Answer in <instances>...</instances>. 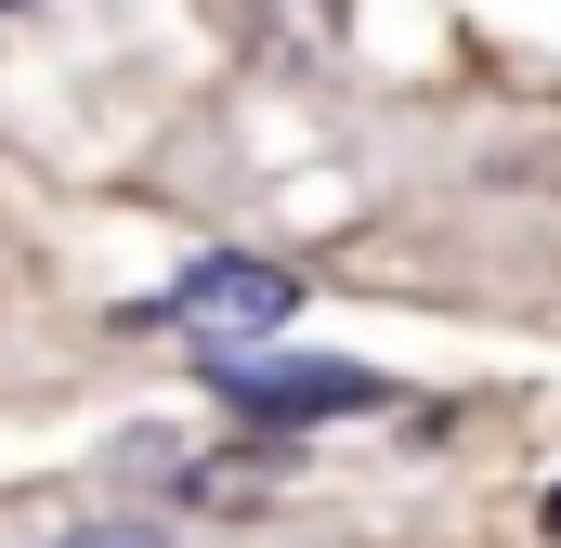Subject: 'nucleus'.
Instances as JSON below:
<instances>
[{"label":"nucleus","instance_id":"nucleus-4","mask_svg":"<svg viewBox=\"0 0 561 548\" xmlns=\"http://www.w3.org/2000/svg\"><path fill=\"white\" fill-rule=\"evenodd\" d=\"M536 536H549V548H561V483H549V496H536Z\"/></svg>","mask_w":561,"mask_h":548},{"label":"nucleus","instance_id":"nucleus-3","mask_svg":"<svg viewBox=\"0 0 561 548\" xmlns=\"http://www.w3.org/2000/svg\"><path fill=\"white\" fill-rule=\"evenodd\" d=\"M53 548H183V523H157V510H92V523H66Z\"/></svg>","mask_w":561,"mask_h":548},{"label":"nucleus","instance_id":"nucleus-1","mask_svg":"<svg viewBox=\"0 0 561 548\" xmlns=\"http://www.w3.org/2000/svg\"><path fill=\"white\" fill-rule=\"evenodd\" d=\"M209 406L249 418V431H340V418H392L405 379L366 366V353H287V340H249V353H196Z\"/></svg>","mask_w":561,"mask_h":548},{"label":"nucleus","instance_id":"nucleus-2","mask_svg":"<svg viewBox=\"0 0 561 548\" xmlns=\"http://www.w3.org/2000/svg\"><path fill=\"white\" fill-rule=\"evenodd\" d=\"M144 313H157V327H183L196 353H249V340H287V313H300V274L262 262V249H196V262L170 274Z\"/></svg>","mask_w":561,"mask_h":548},{"label":"nucleus","instance_id":"nucleus-5","mask_svg":"<svg viewBox=\"0 0 561 548\" xmlns=\"http://www.w3.org/2000/svg\"><path fill=\"white\" fill-rule=\"evenodd\" d=\"M13 13H39V0H0V26H13Z\"/></svg>","mask_w":561,"mask_h":548}]
</instances>
